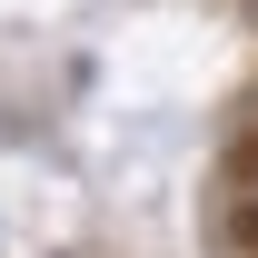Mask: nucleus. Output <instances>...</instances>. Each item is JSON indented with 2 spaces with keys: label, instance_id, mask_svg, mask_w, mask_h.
I'll return each mask as SVG.
<instances>
[{
  "label": "nucleus",
  "instance_id": "f257e3e1",
  "mask_svg": "<svg viewBox=\"0 0 258 258\" xmlns=\"http://www.w3.org/2000/svg\"><path fill=\"white\" fill-rule=\"evenodd\" d=\"M248 199H258V169H248Z\"/></svg>",
  "mask_w": 258,
  "mask_h": 258
}]
</instances>
